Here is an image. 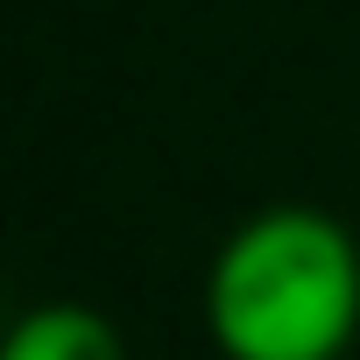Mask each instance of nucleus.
Listing matches in <instances>:
<instances>
[{
	"instance_id": "obj_1",
	"label": "nucleus",
	"mask_w": 360,
	"mask_h": 360,
	"mask_svg": "<svg viewBox=\"0 0 360 360\" xmlns=\"http://www.w3.org/2000/svg\"><path fill=\"white\" fill-rule=\"evenodd\" d=\"M219 360H346L360 339V240L325 205L248 212L205 269Z\"/></svg>"
},
{
	"instance_id": "obj_2",
	"label": "nucleus",
	"mask_w": 360,
	"mask_h": 360,
	"mask_svg": "<svg viewBox=\"0 0 360 360\" xmlns=\"http://www.w3.org/2000/svg\"><path fill=\"white\" fill-rule=\"evenodd\" d=\"M0 360H127V339L92 304H29L0 339Z\"/></svg>"
}]
</instances>
